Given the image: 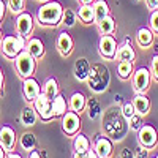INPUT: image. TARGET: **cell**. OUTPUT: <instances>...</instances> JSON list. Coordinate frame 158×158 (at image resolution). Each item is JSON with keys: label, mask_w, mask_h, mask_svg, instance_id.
Here are the masks:
<instances>
[{"label": "cell", "mask_w": 158, "mask_h": 158, "mask_svg": "<svg viewBox=\"0 0 158 158\" xmlns=\"http://www.w3.org/2000/svg\"><path fill=\"white\" fill-rule=\"evenodd\" d=\"M0 146L5 149V152H13L16 146V131L8 125L0 127Z\"/></svg>", "instance_id": "12"}, {"label": "cell", "mask_w": 158, "mask_h": 158, "mask_svg": "<svg viewBox=\"0 0 158 158\" xmlns=\"http://www.w3.org/2000/svg\"><path fill=\"white\" fill-rule=\"evenodd\" d=\"M146 5H147V8L149 10H156V0H146Z\"/></svg>", "instance_id": "40"}, {"label": "cell", "mask_w": 158, "mask_h": 158, "mask_svg": "<svg viewBox=\"0 0 158 158\" xmlns=\"http://www.w3.org/2000/svg\"><path fill=\"white\" fill-rule=\"evenodd\" d=\"M150 74L155 81H158V54L153 56L150 60Z\"/></svg>", "instance_id": "36"}, {"label": "cell", "mask_w": 158, "mask_h": 158, "mask_svg": "<svg viewBox=\"0 0 158 158\" xmlns=\"http://www.w3.org/2000/svg\"><path fill=\"white\" fill-rule=\"evenodd\" d=\"M2 40H3V32H2V29H0V43H2Z\"/></svg>", "instance_id": "46"}, {"label": "cell", "mask_w": 158, "mask_h": 158, "mask_svg": "<svg viewBox=\"0 0 158 158\" xmlns=\"http://www.w3.org/2000/svg\"><path fill=\"white\" fill-rule=\"evenodd\" d=\"M156 8H158V0H156Z\"/></svg>", "instance_id": "50"}, {"label": "cell", "mask_w": 158, "mask_h": 158, "mask_svg": "<svg viewBox=\"0 0 158 158\" xmlns=\"http://www.w3.org/2000/svg\"><path fill=\"white\" fill-rule=\"evenodd\" d=\"M36 118H38V114L33 106H25L21 111V123L24 127H33L36 123Z\"/></svg>", "instance_id": "22"}, {"label": "cell", "mask_w": 158, "mask_h": 158, "mask_svg": "<svg viewBox=\"0 0 158 158\" xmlns=\"http://www.w3.org/2000/svg\"><path fill=\"white\" fill-rule=\"evenodd\" d=\"M94 149L100 158H109L112 153V142L106 136H97Z\"/></svg>", "instance_id": "14"}, {"label": "cell", "mask_w": 158, "mask_h": 158, "mask_svg": "<svg viewBox=\"0 0 158 158\" xmlns=\"http://www.w3.org/2000/svg\"><path fill=\"white\" fill-rule=\"evenodd\" d=\"M33 108H35L38 117H41L43 122H51L52 118H56L54 112H52V100L48 98L43 92L33 100Z\"/></svg>", "instance_id": "5"}, {"label": "cell", "mask_w": 158, "mask_h": 158, "mask_svg": "<svg viewBox=\"0 0 158 158\" xmlns=\"http://www.w3.org/2000/svg\"><path fill=\"white\" fill-rule=\"evenodd\" d=\"M94 2H95V0H79V3H81V5H92Z\"/></svg>", "instance_id": "44"}, {"label": "cell", "mask_w": 158, "mask_h": 158, "mask_svg": "<svg viewBox=\"0 0 158 158\" xmlns=\"http://www.w3.org/2000/svg\"><path fill=\"white\" fill-rule=\"evenodd\" d=\"M76 19H77V15L70 10V8H63V16H62V24L63 25H67V27H74V24H76Z\"/></svg>", "instance_id": "31"}, {"label": "cell", "mask_w": 158, "mask_h": 158, "mask_svg": "<svg viewBox=\"0 0 158 158\" xmlns=\"http://www.w3.org/2000/svg\"><path fill=\"white\" fill-rule=\"evenodd\" d=\"M73 149L77 153H85L90 149V141L87 139V136L79 133V135H76V138L73 141Z\"/></svg>", "instance_id": "29"}, {"label": "cell", "mask_w": 158, "mask_h": 158, "mask_svg": "<svg viewBox=\"0 0 158 158\" xmlns=\"http://www.w3.org/2000/svg\"><path fill=\"white\" fill-rule=\"evenodd\" d=\"M85 109H87L89 118H92V120H95V118H98L101 115V106H100L97 98H89L87 104H85Z\"/></svg>", "instance_id": "28"}, {"label": "cell", "mask_w": 158, "mask_h": 158, "mask_svg": "<svg viewBox=\"0 0 158 158\" xmlns=\"http://www.w3.org/2000/svg\"><path fill=\"white\" fill-rule=\"evenodd\" d=\"M41 94V87H40L38 81L32 76V77H27V79H22V95H24V100L25 101H32Z\"/></svg>", "instance_id": "11"}, {"label": "cell", "mask_w": 158, "mask_h": 158, "mask_svg": "<svg viewBox=\"0 0 158 158\" xmlns=\"http://www.w3.org/2000/svg\"><path fill=\"white\" fill-rule=\"evenodd\" d=\"M109 81H111L109 70L104 65H92L90 67L87 82H89V87L94 92H98V94L104 92L109 87Z\"/></svg>", "instance_id": "2"}, {"label": "cell", "mask_w": 158, "mask_h": 158, "mask_svg": "<svg viewBox=\"0 0 158 158\" xmlns=\"http://www.w3.org/2000/svg\"><path fill=\"white\" fill-rule=\"evenodd\" d=\"M138 142H139V146L146 147V149L155 147L156 142H158V131L152 125H146V123H144L138 130Z\"/></svg>", "instance_id": "7"}, {"label": "cell", "mask_w": 158, "mask_h": 158, "mask_svg": "<svg viewBox=\"0 0 158 158\" xmlns=\"http://www.w3.org/2000/svg\"><path fill=\"white\" fill-rule=\"evenodd\" d=\"M89 71H90V63L85 57H79L76 62H74V68H73V73H74V77L77 81H87L89 77Z\"/></svg>", "instance_id": "15"}, {"label": "cell", "mask_w": 158, "mask_h": 158, "mask_svg": "<svg viewBox=\"0 0 158 158\" xmlns=\"http://www.w3.org/2000/svg\"><path fill=\"white\" fill-rule=\"evenodd\" d=\"M43 94L48 97V98H56L59 95V84L54 77H49L48 81L44 82V87H43Z\"/></svg>", "instance_id": "30"}, {"label": "cell", "mask_w": 158, "mask_h": 158, "mask_svg": "<svg viewBox=\"0 0 158 158\" xmlns=\"http://www.w3.org/2000/svg\"><path fill=\"white\" fill-rule=\"evenodd\" d=\"M152 81V74L150 70L146 67H141L133 73V89L136 94H146L147 89L150 87Z\"/></svg>", "instance_id": "6"}, {"label": "cell", "mask_w": 158, "mask_h": 158, "mask_svg": "<svg viewBox=\"0 0 158 158\" xmlns=\"http://www.w3.org/2000/svg\"><path fill=\"white\" fill-rule=\"evenodd\" d=\"M117 158H123V156H122V155H118V156H117Z\"/></svg>", "instance_id": "48"}, {"label": "cell", "mask_w": 158, "mask_h": 158, "mask_svg": "<svg viewBox=\"0 0 158 158\" xmlns=\"http://www.w3.org/2000/svg\"><path fill=\"white\" fill-rule=\"evenodd\" d=\"M133 114H136V111H135V106H133V103H130V101H125L123 104H122V115H123V118L125 120H128V118L133 115Z\"/></svg>", "instance_id": "35"}, {"label": "cell", "mask_w": 158, "mask_h": 158, "mask_svg": "<svg viewBox=\"0 0 158 158\" xmlns=\"http://www.w3.org/2000/svg\"><path fill=\"white\" fill-rule=\"evenodd\" d=\"M19 144L25 152H32V150H35V146H36V138H35L33 133H30V131H25V133L21 135Z\"/></svg>", "instance_id": "26"}, {"label": "cell", "mask_w": 158, "mask_h": 158, "mask_svg": "<svg viewBox=\"0 0 158 158\" xmlns=\"http://www.w3.org/2000/svg\"><path fill=\"white\" fill-rule=\"evenodd\" d=\"M136 43L141 46V48H150L153 44V32L149 29V27H141L138 32H136Z\"/></svg>", "instance_id": "21"}, {"label": "cell", "mask_w": 158, "mask_h": 158, "mask_svg": "<svg viewBox=\"0 0 158 158\" xmlns=\"http://www.w3.org/2000/svg\"><path fill=\"white\" fill-rule=\"evenodd\" d=\"M152 158H158V155H155V156H152Z\"/></svg>", "instance_id": "49"}, {"label": "cell", "mask_w": 158, "mask_h": 158, "mask_svg": "<svg viewBox=\"0 0 158 158\" xmlns=\"http://www.w3.org/2000/svg\"><path fill=\"white\" fill-rule=\"evenodd\" d=\"M25 49L29 51V54L35 60L41 59L44 56V44H43V41L40 38H30L29 41L25 43Z\"/></svg>", "instance_id": "17"}, {"label": "cell", "mask_w": 158, "mask_h": 158, "mask_svg": "<svg viewBox=\"0 0 158 158\" xmlns=\"http://www.w3.org/2000/svg\"><path fill=\"white\" fill-rule=\"evenodd\" d=\"M25 38L21 36V35H8V36H3L2 43H0V49H2L3 56L8 57V59H16L18 54L21 51L25 49Z\"/></svg>", "instance_id": "3"}, {"label": "cell", "mask_w": 158, "mask_h": 158, "mask_svg": "<svg viewBox=\"0 0 158 158\" xmlns=\"http://www.w3.org/2000/svg\"><path fill=\"white\" fill-rule=\"evenodd\" d=\"M25 6V0H8V8L15 13V15H21Z\"/></svg>", "instance_id": "33"}, {"label": "cell", "mask_w": 158, "mask_h": 158, "mask_svg": "<svg viewBox=\"0 0 158 158\" xmlns=\"http://www.w3.org/2000/svg\"><path fill=\"white\" fill-rule=\"evenodd\" d=\"M117 40L112 35H101L100 41H98V51L100 56L106 60H114L115 59V52H117Z\"/></svg>", "instance_id": "8"}, {"label": "cell", "mask_w": 158, "mask_h": 158, "mask_svg": "<svg viewBox=\"0 0 158 158\" xmlns=\"http://www.w3.org/2000/svg\"><path fill=\"white\" fill-rule=\"evenodd\" d=\"M135 70H133V62H118L117 63V74L120 79L127 81L133 76Z\"/></svg>", "instance_id": "27"}, {"label": "cell", "mask_w": 158, "mask_h": 158, "mask_svg": "<svg viewBox=\"0 0 158 158\" xmlns=\"http://www.w3.org/2000/svg\"><path fill=\"white\" fill-rule=\"evenodd\" d=\"M133 158H149V149H146V147L141 146V147L135 152Z\"/></svg>", "instance_id": "37"}, {"label": "cell", "mask_w": 158, "mask_h": 158, "mask_svg": "<svg viewBox=\"0 0 158 158\" xmlns=\"http://www.w3.org/2000/svg\"><path fill=\"white\" fill-rule=\"evenodd\" d=\"M73 38L68 32H62L57 38V51L60 52L62 57H68L71 52H73Z\"/></svg>", "instance_id": "13"}, {"label": "cell", "mask_w": 158, "mask_h": 158, "mask_svg": "<svg viewBox=\"0 0 158 158\" xmlns=\"http://www.w3.org/2000/svg\"><path fill=\"white\" fill-rule=\"evenodd\" d=\"M3 81H5V76H3V70L0 68V95H2V90H3Z\"/></svg>", "instance_id": "41"}, {"label": "cell", "mask_w": 158, "mask_h": 158, "mask_svg": "<svg viewBox=\"0 0 158 158\" xmlns=\"http://www.w3.org/2000/svg\"><path fill=\"white\" fill-rule=\"evenodd\" d=\"M115 59L118 62H135L136 52L131 48V43H123L122 46H118L115 52Z\"/></svg>", "instance_id": "18"}, {"label": "cell", "mask_w": 158, "mask_h": 158, "mask_svg": "<svg viewBox=\"0 0 158 158\" xmlns=\"http://www.w3.org/2000/svg\"><path fill=\"white\" fill-rule=\"evenodd\" d=\"M15 29H16V33L24 36V38H29V35L32 33L33 30V16L30 13H21L16 18V24H15Z\"/></svg>", "instance_id": "10"}, {"label": "cell", "mask_w": 158, "mask_h": 158, "mask_svg": "<svg viewBox=\"0 0 158 158\" xmlns=\"http://www.w3.org/2000/svg\"><path fill=\"white\" fill-rule=\"evenodd\" d=\"M0 158H6V152H5V149L0 146Z\"/></svg>", "instance_id": "45"}, {"label": "cell", "mask_w": 158, "mask_h": 158, "mask_svg": "<svg viewBox=\"0 0 158 158\" xmlns=\"http://www.w3.org/2000/svg\"><path fill=\"white\" fill-rule=\"evenodd\" d=\"M5 11H6V5L3 3V0H0V21L5 18Z\"/></svg>", "instance_id": "38"}, {"label": "cell", "mask_w": 158, "mask_h": 158, "mask_svg": "<svg viewBox=\"0 0 158 158\" xmlns=\"http://www.w3.org/2000/svg\"><path fill=\"white\" fill-rule=\"evenodd\" d=\"M38 2H49V0H38Z\"/></svg>", "instance_id": "47"}, {"label": "cell", "mask_w": 158, "mask_h": 158, "mask_svg": "<svg viewBox=\"0 0 158 158\" xmlns=\"http://www.w3.org/2000/svg\"><path fill=\"white\" fill-rule=\"evenodd\" d=\"M92 8H94V18H95V24H98L100 21H103L106 16H109V5L106 0H95L92 3Z\"/></svg>", "instance_id": "19"}, {"label": "cell", "mask_w": 158, "mask_h": 158, "mask_svg": "<svg viewBox=\"0 0 158 158\" xmlns=\"http://www.w3.org/2000/svg\"><path fill=\"white\" fill-rule=\"evenodd\" d=\"M85 158H100V156L97 155L95 149H89V150L85 152Z\"/></svg>", "instance_id": "39"}, {"label": "cell", "mask_w": 158, "mask_h": 158, "mask_svg": "<svg viewBox=\"0 0 158 158\" xmlns=\"http://www.w3.org/2000/svg\"><path fill=\"white\" fill-rule=\"evenodd\" d=\"M97 25H98V30L101 35H112L115 32V21L111 15L106 16L103 21H100Z\"/></svg>", "instance_id": "25"}, {"label": "cell", "mask_w": 158, "mask_h": 158, "mask_svg": "<svg viewBox=\"0 0 158 158\" xmlns=\"http://www.w3.org/2000/svg\"><path fill=\"white\" fill-rule=\"evenodd\" d=\"M85 104H87V98L84 97V94H81V92H76V94H73L70 97V103H68L70 111H73L79 115H81V112L85 109Z\"/></svg>", "instance_id": "20"}, {"label": "cell", "mask_w": 158, "mask_h": 158, "mask_svg": "<svg viewBox=\"0 0 158 158\" xmlns=\"http://www.w3.org/2000/svg\"><path fill=\"white\" fill-rule=\"evenodd\" d=\"M6 158H22V156H21L19 153H15V152H8Z\"/></svg>", "instance_id": "43"}, {"label": "cell", "mask_w": 158, "mask_h": 158, "mask_svg": "<svg viewBox=\"0 0 158 158\" xmlns=\"http://www.w3.org/2000/svg\"><path fill=\"white\" fill-rule=\"evenodd\" d=\"M81 128V117L73 111H67L62 115V130L67 136H76Z\"/></svg>", "instance_id": "9"}, {"label": "cell", "mask_w": 158, "mask_h": 158, "mask_svg": "<svg viewBox=\"0 0 158 158\" xmlns=\"http://www.w3.org/2000/svg\"><path fill=\"white\" fill-rule=\"evenodd\" d=\"M67 100H65L63 95H57L56 98H52V112H54V117H62L65 112H67Z\"/></svg>", "instance_id": "23"}, {"label": "cell", "mask_w": 158, "mask_h": 158, "mask_svg": "<svg viewBox=\"0 0 158 158\" xmlns=\"http://www.w3.org/2000/svg\"><path fill=\"white\" fill-rule=\"evenodd\" d=\"M131 103H133V106H135L136 114H139L142 117L149 114V111H150V100L146 97V94H136Z\"/></svg>", "instance_id": "16"}, {"label": "cell", "mask_w": 158, "mask_h": 158, "mask_svg": "<svg viewBox=\"0 0 158 158\" xmlns=\"http://www.w3.org/2000/svg\"><path fill=\"white\" fill-rule=\"evenodd\" d=\"M15 60H16V71H18V74H19L22 79L32 77V76L35 74V70H36V60L29 54V51H27V49L21 51Z\"/></svg>", "instance_id": "4"}, {"label": "cell", "mask_w": 158, "mask_h": 158, "mask_svg": "<svg viewBox=\"0 0 158 158\" xmlns=\"http://www.w3.org/2000/svg\"><path fill=\"white\" fill-rule=\"evenodd\" d=\"M77 18L84 24H95V18H94V8L92 5H81L77 11Z\"/></svg>", "instance_id": "24"}, {"label": "cell", "mask_w": 158, "mask_h": 158, "mask_svg": "<svg viewBox=\"0 0 158 158\" xmlns=\"http://www.w3.org/2000/svg\"><path fill=\"white\" fill-rule=\"evenodd\" d=\"M29 158H41V153H38L36 150H32L30 155H29Z\"/></svg>", "instance_id": "42"}, {"label": "cell", "mask_w": 158, "mask_h": 158, "mask_svg": "<svg viewBox=\"0 0 158 158\" xmlns=\"http://www.w3.org/2000/svg\"><path fill=\"white\" fill-rule=\"evenodd\" d=\"M128 127H130V130H133V131H136L138 133V130L144 125V122H142V115H139V114H133L130 118H128Z\"/></svg>", "instance_id": "32"}, {"label": "cell", "mask_w": 158, "mask_h": 158, "mask_svg": "<svg viewBox=\"0 0 158 158\" xmlns=\"http://www.w3.org/2000/svg\"><path fill=\"white\" fill-rule=\"evenodd\" d=\"M62 16H63V6L56 0L46 2L36 11L38 22L41 25H46V27H57L59 24H62Z\"/></svg>", "instance_id": "1"}, {"label": "cell", "mask_w": 158, "mask_h": 158, "mask_svg": "<svg viewBox=\"0 0 158 158\" xmlns=\"http://www.w3.org/2000/svg\"><path fill=\"white\" fill-rule=\"evenodd\" d=\"M149 29L158 35V8L153 10L150 13V18H149Z\"/></svg>", "instance_id": "34"}]
</instances>
